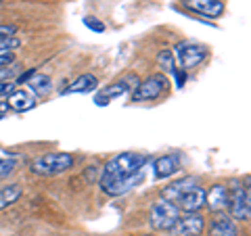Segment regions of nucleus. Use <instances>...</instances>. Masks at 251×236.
I'll list each match as a JSON object with an SVG mask.
<instances>
[{
	"label": "nucleus",
	"mask_w": 251,
	"mask_h": 236,
	"mask_svg": "<svg viewBox=\"0 0 251 236\" xmlns=\"http://www.w3.org/2000/svg\"><path fill=\"white\" fill-rule=\"evenodd\" d=\"M147 153H120L105 163L99 178L100 190L109 196H122L130 192L145 180V165L149 163Z\"/></svg>",
	"instance_id": "f257e3e1"
},
{
	"label": "nucleus",
	"mask_w": 251,
	"mask_h": 236,
	"mask_svg": "<svg viewBox=\"0 0 251 236\" xmlns=\"http://www.w3.org/2000/svg\"><path fill=\"white\" fill-rule=\"evenodd\" d=\"M72 167H74V155H69V153H46V155L36 157L29 165V169L36 176H44V178L61 176Z\"/></svg>",
	"instance_id": "f03ea898"
},
{
	"label": "nucleus",
	"mask_w": 251,
	"mask_h": 236,
	"mask_svg": "<svg viewBox=\"0 0 251 236\" xmlns=\"http://www.w3.org/2000/svg\"><path fill=\"white\" fill-rule=\"evenodd\" d=\"M178 217H180V209L166 199L155 201L151 211H149V224L157 232H170L176 226Z\"/></svg>",
	"instance_id": "7ed1b4c3"
},
{
	"label": "nucleus",
	"mask_w": 251,
	"mask_h": 236,
	"mask_svg": "<svg viewBox=\"0 0 251 236\" xmlns=\"http://www.w3.org/2000/svg\"><path fill=\"white\" fill-rule=\"evenodd\" d=\"M170 88V80L166 73H153L147 80L138 82V86L132 90V103H145V100H155L161 94H166Z\"/></svg>",
	"instance_id": "20e7f679"
},
{
	"label": "nucleus",
	"mask_w": 251,
	"mask_h": 236,
	"mask_svg": "<svg viewBox=\"0 0 251 236\" xmlns=\"http://www.w3.org/2000/svg\"><path fill=\"white\" fill-rule=\"evenodd\" d=\"M228 211L232 219L239 222H249L251 217V194L247 186H241L239 182H232L228 188Z\"/></svg>",
	"instance_id": "39448f33"
},
{
	"label": "nucleus",
	"mask_w": 251,
	"mask_h": 236,
	"mask_svg": "<svg viewBox=\"0 0 251 236\" xmlns=\"http://www.w3.org/2000/svg\"><path fill=\"white\" fill-rule=\"evenodd\" d=\"M174 52H176V59L180 61V67H182V71H188V69L199 67L201 63L207 59L209 48H207V46H203V44H199V42L184 40V42H178L176 44Z\"/></svg>",
	"instance_id": "423d86ee"
},
{
	"label": "nucleus",
	"mask_w": 251,
	"mask_h": 236,
	"mask_svg": "<svg viewBox=\"0 0 251 236\" xmlns=\"http://www.w3.org/2000/svg\"><path fill=\"white\" fill-rule=\"evenodd\" d=\"M136 86H138V77L134 73H128L126 77H122V80H117L115 84L107 86V88H103V90H99L97 96H94V105H97V107H107L111 100H115V98L124 96V94L132 92Z\"/></svg>",
	"instance_id": "0eeeda50"
},
{
	"label": "nucleus",
	"mask_w": 251,
	"mask_h": 236,
	"mask_svg": "<svg viewBox=\"0 0 251 236\" xmlns=\"http://www.w3.org/2000/svg\"><path fill=\"white\" fill-rule=\"evenodd\" d=\"M205 230V217L201 213H184L178 217L176 226L172 228V236H199Z\"/></svg>",
	"instance_id": "6e6552de"
},
{
	"label": "nucleus",
	"mask_w": 251,
	"mask_h": 236,
	"mask_svg": "<svg viewBox=\"0 0 251 236\" xmlns=\"http://www.w3.org/2000/svg\"><path fill=\"white\" fill-rule=\"evenodd\" d=\"M176 207L180 211H184V213H199V211L205 207V190H203L201 186H195L191 188L184 196H180Z\"/></svg>",
	"instance_id": "1a4fd4ad"
},
{
	"label": "nucleus",
	"mask_w": 251,
	"mask_h": 236,
	"mask_svg": "<svg viewBox=\"0 0 251 236\" xmlns=\"http://www.w3.org/2000/svg\"><path fill=\"white\" fill-rule=\"evenodd\" d=\"M178 167H180V155L178 153H166L153 161V174L157 180H166L170 176H174L178 171Z\"/></svg>",
	"instance_id": "9d476101"
},
{
	"label": "nucleus",
	"mask_w": 251,
	"mask_h": 236,
	"mask_svg": "<svg viewBox=\"0 0 251 236\" xmlns=\"http://www.w3.org/2000/svg\"><path fill=\"white\" fill-rule=\"evenodd\" d=\"M205 207L214 213L228 209V186L224 184H214L205 192Z\"/></svg>",
	"instance_id": "9b49d317"
},
{
	"label": "nucleus",
	"mask_w": 251,
	"mask_h": 236,
	"mask_svg": "<svg viewBox=\"0 0 251 236\" xmlns=\"http://www.w3.org/2000/svg\"><path fill=\"white\" fill-rule=\"evenodd\" d=\"M186 9H191L199 15H205L209 19H216L224 13V2L222 0H182Z\"/></svg>",
	"instance_id": "f8f14e48"
},
{
	"label": "nucleus",
	"mask_w": 251,
	"mask_h": 236,
	"mask_svg": "<svg viewBox=\"0 0 251 236\" xmlns=\"http://www.w3.org/2000/svg\"><path fill=\"white\" fill-rule=\"evenodd\" d=\"M195 186H197V180H195L193 176L180 178V180H176V182H172L170 186L163 188V190H161V199H166V201H170V203H174V205H176L180 196H184Z\"/></svg>",
	"instance_id": "ddd939ff"
},
{
	"label": "nucleus",
	"mask_w": 251,
	"mask_h": 236,
	"mask_svg": "<svg viewBox=\"0 0 251 236\" xmlns=\"http://www.w3.org/2000/svg\"><path fill=\"white\" fill-rule=\"evenodd\" d=\"M209 236H239V228L230 215L220 211L209 224Z\"/></svg>",
	"instance_id": "4468645a"
},
{
	"label": "nucleus",
	"mask_w": 251,
	"mask_h": 236,
	"mask_svg": "<svg viewBox=\"0 0 251 236\" xmlns=\"http://www.w3.org/2000/svg\"><path fill=\"white\" fill-rule=\"evenodd\" d=\"M6 103H9V109L17 113H25L29 109L36 107V96L31 92H25V90H13L9 94V98H6Z\"/></svg>",
	"instance_id": "2eb2a0df"
},
{
	"label": "nucleus",
	"mask_w": 251,
	"mask_h": 236,
	"mask_svg": "<svg viewBox=\"0 0 251 236\" xmlns=\"http://www.w3.org/2000/svg\"><path fill=\"white\" fill-rule=\"evenodd\" d=\"M99 86V80L97 75L92 73H82L80 77H75V80L67 86V88H63L61 94L63 96H69V94H84V92H92L94 88Z\"/></svg>",
	"instance_id": "dca6fc26"
},
{
	"label": "nucleus",
	"mask_w": 251,
	"mask_h": 236,
	"mask_svg": "<svg viewBox=\"0 0 251 236\" xmlns=\"http://www.w3.org/2000/svg\"><path fill=\"white\" fill-rule=\"evenodd\" d=\"M157 61H159V67H163L168 73H172V77L176 80V86L178 88H182L184 86V80L186 75L180 67H176V59H174V52L172 50H161L159 54H157Z\"/></svg>",
	"instance_id": "f3484780"
},
{
	"label": "nucleus",
	"mask_w": 251,
	"mask_h": 236,
	"mask_svg": "<svg viewBox=\"0 0 251 236\" xmlns=\"http://www.w3.org/2000/svg\"><path fill=\"white\" fill-rule=\"evenodd\" d=\"M25 84H27V88L31 90L34 96H46V94L52 90V80L44 73H34Z\"/></svg>",
	"instance_id": "a211bd4d"
},
{
	"label": "nucleus",
	"mask_w": 251,
	"mask_h": 236,
	"mask_svg": "<svg viewBox=\"0 0 251 236\" xmlns=\"http://www.w3.org/2000/svg\"><path fill=\"white\" fill-rule=\"evenodd\" d=\"M21 184H9L4 188H0V209L11 207L13 203H17V199L21 196Z\"/></svg>",
	"instance_id": "6ab92c4d"
},
{
	"label": "nucleus",
	"mask_w": 251,
	"mask_h": 236,
	"mask_svg": "<svg viewBox=\"0 0 251 236\" xmlns=\"http://www.w3.org/2000/svg\"><path fill=\"white\" fill-rule=\"evenodd\" d=\"M21 46V40L19 38H4V40H0V54H9L13 52L15 48H19Z\"/></svg>",
	"instance_id": "aec40b11"
},
{
	"label": "nucleus",
	"mask_w": 251,
	"mask_h": 236,
	"mask_svg": "<svg viewBox=\"0 0 251 236\" xmlns=\"http://www.w3.org/2000/svg\"><path fill=\"white\" fill-rule=\"evenodd\" d=\"M17 71H19V69H17V65H13V63L9 67H2V69H0V84L13 82L15 77H17Z\"/></svg>",
	"instance_id": "412c9836"
},
{
	"label": "nucleus",
	"mask_w": 251,
	"mask_h": 236,
	"mask_svg": "<svg viewBox=\"0 0 251 236\" xmlns=\"http://www.w3.org/2000/svg\"><path fill=\"white\" fill-rule=\"evenodd\" d=\"M15 159H6V157H0V178H6L9 174L15 171Z\"/></svg>",
	"instance_id": "4be33fe9"
},
{
	"label": "nucleus",
	"mask_w": 251,
	"mask_h": 236,
	"mask_svg": "<svg viewBox=\"0 0 251 236\" xmlns=\"http://www.w3.org/2000/svg\"><path fill=\"white\" fill-rule=\"evenodd\" d=\"M84 25L88 29H92V31H97V34H103L105 31V23L99 21L97 17H84Z\"/></svg>",
	"instance_id": "5701e85b"
},
{
	"label": "nucleus",
	"mask_w": 251,
	"mask_h": 236,
	"mask_svg": "<svg viewBox=\"0 0 251 236\" xmlns=\"http://www.w3.org/2000/svg\"><path fill=\"white\" fill-rule=\"evenodd\" d=\"M17 34V27L15 25H0V40H4V38H13Z\"/></svg>",
	"instance_id": "b1692460"
},
{
	"label": "nucleus",
	"mask_w": 251,
	"mask_h": 236,
	"mask_svg": "<svg viewBox=\"0 0 251 236\" xmlns=\"http://www.w3.org/2000/svg\"><path fill=\"white\" fill-rule=\"evenodd\" d=\"M13 61H15L13 52H9V54H0V69H2V67H9Z\"/></svg>",
	"instance_id": "393cba45"
},
{
	"label": "nucleus",
	"mask_w": 251,
	"mask_h": 236,
	"mask_svg": "<svg viewBox=\"0 0 251 236\" xmlns=\"http://www.w3.org/2000/svg\"><path fill=\"white\" fill-rule=\"evenodd\" d=\"M34 73H38V71H36V69H29V71H25V73H21V75L17 77V82H19V84H23V82H27V80H29V77H31V75H34Z\"/></svg>",
	"instance_id": "a878e982"
},
{
	"label": "nucleus",
	"mask_w": 251,
	"mask_h": 236,
	"mask_svg": "<svg viewBox=\"0 0 251 236\" xmlns=\"http://www.w3.org/2000/svg\"><path fill=\"white\" fill-rule=\"evenodd\" d=\"M6 113H9V103H6V100H0V119H2Z\"/></svg>",
	"instance_id": "bb28decb"
}]
</instances>
